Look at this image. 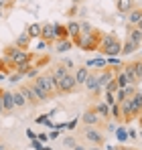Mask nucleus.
I'll return each mask as SVG.
<instances>
[{
	"label": "nucleus",
	"instance_id": "1",
	"mask_svg": "<svg viewBox=\"0 0 142 150\" xmlns=\"http://www.w3.org/2000/svg\"><path fill=\"white\" fill-rule=\"evenodd\" d=\"M102 30H97V28H92L89 33H81L75 41H73V47H77V49L81 51H97L99 47V41H102Z\"/></svg>",
	"mask_w": 142,
	"mask_h": 150
},
{
	"label": "nucleus",
	"instance_id": "2",
	"mask_svg": "<svg viewBox=\"0 0 142 150\" xmlns=\"http://www.w3.org/2000/svg\"><path fill=\"white\" fill-rule=\"evenodd\" d=\"M97 51H99L104 57H118L120 51H122V41H120L114 33L102 35V41H99Z\"/></svg>",
	"mask_w": 142,
	"mask_h": 150
},
{
	"label": "nucleus",
	"instance_id": "3",
	"mask_svg": "<svg viewBox=\"0 0 142 150\" xmlns=\"http://www.w3.org/2000/svg\"><path fill=\"white\" fill-rule=\"evenodd\" d=\"M31 81H35V83H39L41 87H45V89L49 91V96H51V98L59 96V81L55 79V75L51 73V69H49V71H45V73L41 71V73L37 75L35 79H31Z\"/></svg>",
	"mask_w": 142,
	"mask_h": 150
},
{
	"label": "nucleus",
	"instance_id": "4",
	"mask_svg": "<svg viewBox=\"0 0 142 150\" xmlns=\"http://www.w3.org/2000/svg\"><path fill=\"white\" fill-rule=\"evenodd\" d=\"M79 136L87 144H97V146H104L106 144V134L102 132V128H95V126H83L79 130Z\"/></svg>",
	"mask_w": 142,
	"mask_h": 150
},
{
	"label": "nucleus",
	"instance_id": "5",
	"mask_svg": "<svg viewBox=\"0 0 142 150\" xmlns=\"http://www.w3.org/2000/svg\"><path fill=\"white\" fill-rule=\"evenodd\" d=\"M18 91L24 96V100H26V103L31 108H39L41 105V101H39V98H37V93H35V89H33V85H31L28 79L23 81V83H18Z\"/></svg>",
	"mask_w": 142,
	"mask_h": 150
},
{
	"label": "nucleus",
	"instance_id": "6",
	"mask_svg": "<svg viewBox=\"0 0 142 150\" xmlns=\"http://www.w3.org/2000/svg\"><path fill=\"white\" fill-rule=\"evenodd\" d=\"M81 122H83V126H95V128H102V130L106 128V120L95 114L94 108H89L81 114Z\"/></svg>",
	"mask_w": 142,
	"mask_h": 150
},
{
	"label": "nucleus",
	"instance_id": "7",
	"mask_svg": "<svg viewBox=\"0 0 142 150\" xmlns=\"http://www.w3.org/2000/svg\"><path fill=\"white\" fill-rule=\"evenodd\" d=\"M83 87L89 91V96H92L94 100L99 96V93H104V87L99 85V79H97V75H95V73H89V77H87L85 83H83Z\"/></svg>",
	"mask_w": 142,
	"mask_h": 150
},
{
	"label": "nucleus",
	"instance_id": "8",
	"mask_svg": "<svg viewBox=\"0 0 142 150\" xmlns=\"http://www.w3.org/2000/svg\"><path fill=\"white\" fill-rule=\"evenodd\" d=\"M77 89V83H75V75L71 73H67L61 81H59V93H73Z\"/></svg>",
	"mask_w": 142,
	"mask_h": 150
},
{
	"label": "nucleus",
	"instance_id": "9",
	"mask_svg": "<svg viewBox=\"0 0 142 150\" xmlns=\"http://www.w3.org/2000/svg\"><path fill=\"white\" fill-rule=\"evenodd\" d=\"M120 105V112H122V120L124 124H130L134 122V116H132V103H130V98H124V100L118 103Z\"/></svg>",
	"mask_w": 142,
	"mask_h": 150
},
{
	"label": "nucleus",
	"instance_id": "10",
	"mask_svg": "<svg viewBox=\"0 0 142 150\" xmlns=\"http://www.w3.org/2000/svg\"><path fill=\"white\" fill-rule=\"evenodd\" d=\"M41 39L47 41L49 45L55 43V23H43L41 25Z\"/></svg>",
	"mask_w": 142,
	"mask_h": 150
},
{
	"label": "nucleus",
	"instance_id": "11",
	"mask_svg": "<svg viewBox=\"0 0 142 150\" xmlns=\"http://www.w3.org/2000/svg\"><path fill=\"white\" fill-rule=\"evenodd\" d=\"M124 16H126V25H128V26H136V25H138V21L142 18V6H140V4H136V6H134L130 12H126Z\"/></svg>",
	"mask_w": 142,
	"mask_h": 150
},
{
	"label": "nucleus",
	"instance_id": "12",
	"mask_svg": "<svg viewBox=\"0 0 142 150\" xmlns=\"http://www.w3.org/2000/svg\"><path fill=\"white\" fill-rule=\"evenodd\" d=\"M2 105H4V114H12L16 108H14V100H12V91L10 89H4L2 87Z\"/></svg>",
	"mask_w": 142,
	"mask_h": 150
},
{
	"label": "nucleus",
	"instance_id": "13",
	"mask_svg": "<svg viewBox=\"0 0 142 150\" xmlns=\"http://www.w3.org/2000/svg\"><path fill=\"white\" fill-rule=\"evenodd\" d=\"M92 108L95 110V114H97L99 118H104L106 122L110 120V105H108V103H106L104 100H102V101H95V103L92 105Z\"/></svg>",
	"mask_w": 142,
	"mask_h": 150
},
{
	"label": "nucleus",
	"instance_id": "14",
	"mask_svg": "<svg viewBox=\"0 0 142 150\" xmlns=\"http://www.w3.org/2000/svg\"><path fill=\"white\" fill-rule=\"evenodd\" d=\"M138 2L136 0H116V10H118V14H126V12H130L134 6H136Z\"/></svg>",
	"mask_w": 142,
	"mask_h": 150
},
{
	"label": "nucleus",
	"instance_id": "15",
	"mask_svg": "<svg viewBox=\"0 0 142 150\" xmlns=\"http://www.w3.org/2000/svg\"><path fill=\"white\" fill-rule=\"evenodd\" d=\"M89 73H92V71H89L85 65H81V67L75 69V73H73V75H75V83H77V87H81V85L85 83V79L89 77Z\"/></svg>",
	"mask_w": 142,
	"mask_h": 150
},
{
	"label": "nucleus",
	"instance_id": "16",
	"mask_svg": "<svg viewBox=\"0 0 142 150\" xmlns=\"http://www.w3.org/2000/svg\"><path fill=\"white\" fill-rule=\"evenodd\" d=\"M140 49V45L138 43H134V41H130V39H126L124 43H122V51H120V55H132V53H136V51Z\"/></svg>",
	"mask_w": 142,
	"mask_h": 150
},
{
	"label": "nucleus",
	"instance_id": "17",
	"mask_svg": "<svg viewBox=\"0 0 142 150\" xmlns=\"http://www.w3.org/2000/svg\"><path fill=\"white\" fill-rule=\"evenodd\" d=\"M31 85H33V89H35V93H37V98H39L41 103H47V101L51 100V96H49V91L45 89V87H41V85L35 83V81H31Z\"/></svg>",
	"mask_w": 142,
	"mask_h": 150
},
{
	"label": "nucleus",
	"instance_id": "18",
	"mask_svg": "<svg viewBox=\"0 0 142 150\" xmlns=\"http://www.w3.org/2000/svg\"><path fill=\"white\" fill-rule=\"evenodd\" d=\"M130 65H132V71H134V81H136V85H138L142 81V57L130 61Z\"/></svg>",
	"mask_w": 142,
	"mask_h": 150
},
{
	"label": "nucleus",
	"instance_id": "19",
	"mask_svg": "<svg viewBox=\"0 0 142 150\" xmlns=\"http://www.w3.org/2000/svg\"><path fill=\"white\" fill-rule=\"evenodd\" d=\"M85 67L92 71V69H104V67H108V61H106V57H99V59H89V61H85Z\"/></svg>",
	"mask_w": 142,
	"mask_h": 150
},
{
	"label": "nucleus",
	"instance_id": "20",
	"mask_svg": "<svg viewBox=\"0 0 142 150\" xmlns=\"http://www.w3.org/2000/svg\"><path fill=\"white\" fill-rule=\"evenodd\" d=\"M65 26H67V33H69L71 41H75V39L81 35V28H79V23H77V21H69Z\"/></svg>",
	"mask_w": 142,
	"mask_h": 150
},
{
	"label": "nucleus",
	"instance_id": "21",
	"mask_svg": "<svg viewBox=\"0 0 142 150\" xmlns=\"http://www.w3.org/2000/svg\"><path fill=\"white\" fill-rule=\"evenodd\" d=\"M51 73L55 75V79H57V81H61V79H63L65 75L69 73V69H67V67H65L63 63H57L55 67H51Z\"/></svg>",
	"mask_w": 142,
	"mask_h": 150
},
{
	"label": "nucleus",
	"instance_id": "22",
	"mask_svg": "<svg viewBox=\"0 0 142 150\" xmlns=\"http://www.w3.org/2000/svg\"><path fill=\"white\" fill-rule=\"evenodd\" d=\"M63 39H69V33H67V26L55 23V43L57 41H63Z\"/></svg>",
	"mask_w": 142,
	"mask_h": 150
},
{
	"label": "nucleus",
	"instance_id": "23",
	"mask_svg": "<svg viewBox=\"0 0 142 150\" xmlns=\"http://www.w3.org/2000/svg\"><path fill=\"white\" fill-rule=\"evenodd\" d=\"M12 100H14V108H16V110H24V108L28 105L26 100H24V96L18 91V89H14V91H12Z\"/></svg>",
	"mask_w": 142,
	"mask_h": 150
},
{
	"label": "nucleus",
	"instance_id": "24",
	"mask_svg": "<svg viewBox=\"0 0 142 150\" xmlns=\"http://www.w3.org/2000/svg\"><path fill=\"white\" fill-rule=\"evenodd\" d=\"M128 39L134 41V43H138V45L142 47V30H140V28H136V26H128Z\"/></svg>",
	"mask_w": 142,
	"mask_h": 150
},
{
	"label": "nucleus",
	"instance_id": "25",
	"mask_svg": "<svg viewBox=\"0 0 142 150\" xmlns=\"http://www.w3.org/2000/svg\"><path fill=\"white\" fill-rule=\"evenodd\" d=\"M114 134H116V138H118V142H120V144H126V142H128V128H126V124L118 126Z\"/></svg>",
	"mask_w": 142,
	"mask_h": 150
},
{
	"label": "nucleus",
	"instance_id": "26",
	"mask_svg": "<svg viewBox=\"0 0 142 150\" xmlns=\"http://www.w3.org/2000/svg\"><path fill=\"white\" fill-rule=\"evenodd\" d=\"M31 39H41V25L39 23H33V25L26 26V30H24Z\"/></svg>",
	"mask_w": 142,
	"mask_h": 150
},
{
	"label": "nucleus",
	"instance_id": "27",
	"mask_svg": "<svg viewBox=\"0 0 142 150\" xmlns=\"http://www.w3.org/2000/svg\"><path fill=\"white\" fill-rule=\"evenodd\" d=\"M31 41H33V39H31V37H28L26 33H23V35H18V37H16V41H14V45H16L18 49H28V45H31Z\"/></svg>",
	"mask_w": 142,
	"mask_h": 150
},
{
	"label": "nucleus",
	"instance_id": "28",
	"mask_svg": "<svg viewBox=\"0 0 142 150\" xmlns=\"http://www.w3.org/2000/svg\"><path fill=\"white\" fill-rule=\"evenodd\" d=\"M16 51H18V47H16V45H6V47H4V51H2V57L6 59V63H8V61H10L14 55H16Z\"/></svg>",
	"mask_w": 142,
	"mask_h": 150
},
{
	"label": "nucleus",
	"instance_id": "29",
	"mask_svg": "<svg viewBox=\"0 0 142 150\" xmlns=\"http://www.w3.org/2000/svg\"><path fill=\"white\" fill-rule=\"evenodd\" d=\"M69 49H73V41H71V39L57 41V51H59V53H67Z\"/></svg>",
	"mask_w": 142,
	"mask_h": 150
},
{
	"label": "nucleus",
	"instance_id": "30",
	"mask_svg": "<svg viewBox=\"0 0 142 150\" xmlns=\"http://www.w3.org/2000/svg\"><path fill=\"white\" fill-rule=\"evenodd\" d=\"M122 91H124V96L126 98H132L136 91H138V85H134V83H130V85H126V87H122Z\"/></svg>",
	"mask_w": 142,
	"mask_h": 150
},
{
	"label": "nucleus",
	"instance_id": "31",
	"mask_svg": "<svg viewBox=\"0 0 142 150\" xmlns=\"http://www.w3.org/2000/svg\"><path fill=\"white\" fill-rule=\"evenodd\" d=\"M39 73H41V69H39V67H31V69L24 73V79H28V81H31V79H35Z\"/></svg>",
	"mask_w": 142,
	"mask_h": 150
},
{
	"label": "nucleus",
	"instance_id": "32",
	"mask_svg": "<svg viewBox=\"0 0 142 150\" xmlns=\"http://www.w3.org/2000/svg\"><path fill=\"white\" fill-rule=\"evenodd\" d=\"M104 101H106L108 105H114V103H116V98H114V93H110V91H104Z\"/></svg>",
	"mask_w": 142,
	"mask_h": 150
},
{
	"label": "nucleus",
	"instance_id": "33",
	"mask_svg": "<svg viewBox=\"0 0 142 150\" xmlns=\"http://www.w3.org/2000/svg\"><path fill=\"white\" fill-rule=\"evenodd\" d=\"M63 144H65V148H73V146H75V144H77V142H75V138H73V136H67V138H65V140H63Z\"/></svg>",
	"mask_w": 142,
	"mask_h": 150
},
{
	"label": "nucleus",
	"instance_id": "34",
	"mask_svg": "<svg viewBox=\"0 0 142 150\" xmlns=\"http://www.w3.org/2000/svg\"><path fill=\"white\" fill-rule=\"evenodd\" d=\"M14 6V0H0V10L4 8H12Z\"/></svg>",
	"mask_w": 142,
	"mask_h": 150
},
{
	"label": "nucleus",
	"instance_id": "35",
	"mask_svg": "<svg viewBox=\"0 0 142 150\" xmlns=\"http://www.w3.org/2000/svg\"><path fill=\"white\" fill-rule=\"evenodd\" d=\"M79 28H81V33H89V30H92V25H89L87 21H81V23H79Z\"/></svg>",
	"mask_w": 142,
	"mask_h": 150
},
{
	"label": "nucleus",
	"instance_id": "36",
	"mask_svg": "<svg viewBox=\"0 0 142 150\" xmlns=\"http://www.w3.org/2000/svg\"><path fill=\"white\" fill-rule=\"evenodd\" d=\"M37 124H47V126H55V124H51V122H49V114H47V116H39V118H37Z\"/></svg>",
	"mask_w": 142,
	"mask_h": 150
},
{
	"label": "nucleus",
	"instance_id": "37",
	"mask_svg": "<svg viewBox=\"0 0 142 150\" xmlns=\"http://www.w3.org/2000/svg\"><path fill=\"white\" fill-rule=\"evenodd\" d=\"M128 140H132V142H134V140H138V132H136V130H132V128H128Z\"/></svg>",
	"mask_w": 142,
	"mask_h": 150
},
{
	"label": "nucleus",
	"instance_id": "38",
	"mask_svg": "<svg viewBox=\"0 0 142 150\" xmlns=\"http://www.w3.org/2000/svg\"><path fill=\"white\" fill-rule=\"evenodd\" d=\"M106 61H108V65H114V67H116V65H122L118 57H106Z\"/></svg>",
	"mask_w": 142,
	"mask_h": 150
},
{
	"label": "nucleus",
	"instance_id": "39",
	"mask_svg": "<svg viewBox=\"0 0 142 150\" xmlns=\"http://www.w3.org/2000/svg\"><path fill=\"white\" fill-rule=\"evenodd\" d=\"M61 63H63L69 71H71V69H75V61H73V59H65V61H61Z\"/></svg>",
	"mask_w": 142,
	"mask_h": 150
},
{
	"label": "nucleus",
	"instance_id": "40",
	"mask_svg": "<svg viewBox=\"0 0 142 150\" xmlns=\"http://www.w3.org/2000/svg\"><path fill=\"white\" fill-rule=\"evenodd\" d=\"M37 140H39V142H47V140H49V134H45V132L37 134Z\"/></svg>",
	"mask_w": 142,
	"mask_h": 150
},
{
	"label": "nucleus",
	"instance_id": "41",
	"mask_svg": "<svg viewBox=\"0 0 142 150\" xmlns=\"http://www.w3.org/2000/svg\"><path fill=\"white\" fill-rule=\"evenodd\" d=\"M47 47H49V43H47V41H43V39H39V49L43 51V49H47Z\"/></svg>",
	"mask_w": 142,
	"mask_h": 150
},
{
	"label": "nucleus",
	"instance_id": "42",
	"mask_svg": "<svg viewBox=\"0 0 142 150\" xmlns=\"http://www.w3.org/2000/svg\"><path fill=\"white\" fill-rule=\"evenodd\" d=\"M59 132H61V130H55V132H51V134H49V138H51V140H57V138H59Z\"/></svg>",
	"mask_w": 142,
	"mask_h": 150
},
{
	"label": "nucleus",
	"instance_id": "43",
	"mask_svg": "<svg viewBox=\"0 0 142 150\" xmlns=\"http://www.w3.org/2000/svg\"><path fill=\"white\" fill-rule=\"evenodd\" d=\"M0 116H6L4 114V105H2V87H0Z\"/></svg>",
	"mask_w": 142,
	"mask_h": 150
},
{
	"label": "nucleus",
	"instance_id": "44",
	"mask_svg": "<svg viewBox=\"0 0 142 150\" xmlns=\"http://www.w3.org/2000/svg\"><path fill=\"white\" fill-rule=\"evenodd\" d=\"M85 150H104V148H102V146H97V144H89Z\"/></svg>",
	"mask_w": 142,
	"mask_h": 150
},
{
	"label": "nucleus",
	"instance_id": "45",
	"mask_svg": "<svg viewBox=\"0 0 142 150\" xmlns=\"http://www.w3.org/2000/svg\"><path fill=\"white\" fill-rule=\"evenodd\" d=\"M26 136H28V138H31V140H35V138H37V134H35V132H33V130H26Z\"/></svg>",
	"mask_w": 142,
	"mask_h": 150
},
{
	"label": "nucleus",
	"instance_id": "46",
	"mask_svg": "<svg viewBox=\"0 0 142 150\" xmlns=\"http://www.w3.org/2000/svg\"><path fill=\"white\" fill-rule=\"evenodd\" d=\"M71 150H85V146H81V144H75Z\"/></svg>",
	"mask_w": 142,
	"mask_h": 150
},
{
	"label": "nucleus",
	"instance_id": "47",
	"mask_svg": "<svg viewBox=\"0 0 142 150\" xmlns=\"http://www.w3.org/2000/svg\"><path fill=\"white\" fill-rule=\"evenodd\" d=\"M75 126H77V122H67V128H69V130H73Z\"/></svg>",
	"mask_w": 142,
	"mask_h": 150
},
{
	"label": "nucleus",
	"instance_id": "48",
	"mask_svg": "<svg viewBox=\"0 0 142 150\" xmlns=\"http://www.w3.org/2000/svg\"><path fill=\"white\" fill-rule=\"evenodd\" d=\"M0 150H8V144H4V142H0Z\"/></svg>",
	"mask_w": 142,
	"mask_h": 150
},
{
	"label": "nucleus",
	"instance_id": "49",
	"mask_svg": "<svg viewBox=\"0 0 142 150\" xmlns=\"http://www.w3.org/2000/svg\"><path fill=\"white\" fill-rule=\"evenodd\" d=\"M136 120H138V124H140V128H142V114L138 116V118H136Z\"/></svg>",
	"mask_w": 142,
	"mask_h": 150
},
{
	"label": "nucleus",
	"instance_id": "50",
	"mask_svg": "<svg viewBox=\"0 0 142 150\" xmlns=\"http://www.w3.org/2000/svg\"><path fill=\"white\" fill-rule=\"evenodd\" d=\"M136 28H140V30H142V18L138 21V25H136Z\"/></svg>",
	"mask_w": 142,
	"mask_h": 150
},
{
	"label": "nucleus",
	"instance_id": "51",
	"mask_svg": "<svg viewBox=\"0 0 142 150\" xmlns=\"http://www.w3.org/2000/svg\"><path fill=\"white\" fill-rule=\"evenodd\" d=\"M79 2H83V0H71V4H79Z\"/></svg>",
	"mask_w": 142,
	"mask_h": 150
},
{
	"label": "nucleus",
	"instance_id": "52",
	"mask_svg": "<svg viewBox=\"0 0 142 150\" xmlns=\"http://www.w3.org/2000/svg\"><path fill=\"white\" fill-rule=\"evenodd\" d=\"M2 16H4V12H2V10H0V21H2Z\"/></svg>",
	"mask_w": 142,
	"mask_h": 150
},
{
	"label": "nucleus",
	"instance_id": "53",
	"mask_svg": "<svg viewBox=\"0 0 142 150\" xmlns=\"http://www.w3.org/2000/svg\"><path fill=\"white\" fill-rule=\"evenodd\" d=\"M140 57H142V47H140Z\"/></svg>",
	"mask_w": 142,
	"mask_h": 150
},
{
	"label": "nucleus",
	"instance_id": "54",
	"mask_svg": "<svg viewBox=\"0 0 142 150\" xmlns=\"http://www.w3.org/2000/svg\"><path fill=\"white\" fill-rule=\"evenodd\" d=\"M140 136H142V130H140Z\"/></svg>",
	"mask_w": 142,
	"mask_h": 150
},
{
	"label": "nucleus",
	"instance_id": "55",
	"mask_svg": "<svg viewBox=\"0 0 142 150\" xmlns=\"http://www.w3.org/2000/svg\"><path fill=\"white\" fill-rule=\"evenodd\" d=\"M130 150H136V148H130Z\"/></svg>",
	"mask_w": 142,
	"mask_h": 150
},
{
	"label": "nucleus",
	"instance_id": "56",
	"mask_svg": "<svg viewBox=\"0 0 142 150\" xmlns=\"http://www.w3.org/2000/svg\"><path fill=\"white\" fill-rule=\"evenodd\" d=\"M45 150H51V148H45Z\"/></svg>",
	"mask_w": 142,
	"mask_h": 150
}]
</instances>
